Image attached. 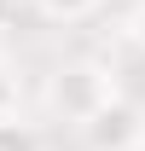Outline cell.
Here are the masks:
<instances>
[{
  "mask_svg": "<svg viewBox=\"0 0 145 151\" xmlns=\"http://www.w3.org/2000/svg\"><path fill=\"white\" fill-rule=\"evenodd\" d=\"M122 93L116 87V70L110 64H99V58H64L52 76H47V111L64 116L70 128H81L99 105H110V99Z\"/></svg>",
  "mask_w": 145,
  "mask_h": 151,
  "instance_id": "cell-1",
  "label": "cell"
},
{
  "mask_svg": "<svg viewBox=\"0 0 145 151\" xmlns=\"http://www.w3.org/2000/svg\"><path fill=\"white\" fill-rule=\"evenodd\" d=\"M122 35H128V47H134V52L145 58V0L134 6V12H128V29H122Z\"/></svg>",
  "mask_w": 145,
  "mask_h": 151,
  "instance_id": "cell-6",
  "label": "cell"
},
{
  "mask_svg": "<svg viewBox=\"0 0 145 151\" xmlns=\"http://www.w3.org/2000/svg\"><path fill=\"white\" fill-rule=\"evenodd\" d=\"M18 105H23V81H18V70L0 58V122H6V116H18Z\"/></svg>",
  "mask_w": 145,
  "mask_h": 151,
  "instance_id": "cell-5",
  "label": "cell"
},
{
  "mask_svg": "<svg viewBox=\"0 0 145 151\" xmlns=\"http://www.w3.org/2000/svg\"><path fill=\"white\" fill-rule=\"evenodd\" d=\"M47 23H81V18H93L105 0H29Z\"/></svg>",
  "mask_w": 145,
  "mask_h": 151,
  "instance_id": "cell-3",
  "label": "cell"
},
{
  "mask_svg": "<svg viewBox=\"0 0 145 151\" xmlns=\"http://www.w3.org/2000/svg\"><path fill=\"white\" fill-rule=\"evenodd\" d=\"M0 151H47V145H41L35 122H23V116H6V122H0Z\"/></svg>",
  "mask_w": 145,
  "mask_h": 151,
  "instance_id": "cell-4",
  "label": "cell"
},
{
  "mask_svg": "<svg viewBox=\"0 0 145 151\" xmlns=\"http://www.w3.org/2000/svg\"><path fill=\"white\" fill-rule=\"evenodd\" d=\"M12 18H18V0H0V29H12Z\"/></svg>",
  "mask_w": 145,
  "mask_h": 151,
  "instance_id": "cell-7",
  "label": "cell"
},
{
  "mask_svg": "<svg viewBox=\"0 0 145 151\" xmlns=\"http://www.w3.org/2000/svg\"><path fill=\"white\" fill-rule=\"evenodd\" d=\"M75 134H81L87 151H139V145H145V111H139L128 93H116L110 105H99Z\"/></svg>",
  "mask_w": 145,
  "mask_h": 151,
  "instance_id": "cell-2",
  "label": "cell"
}]
</instances>
